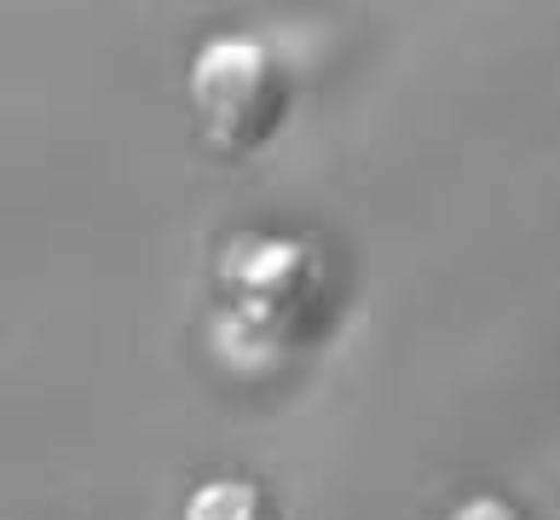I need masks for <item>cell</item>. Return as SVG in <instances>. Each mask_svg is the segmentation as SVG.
<instances>
[{
    "label": "cell",
    "instance_id": "obj_1",
    "mask_svg": "<svg viewBox=\"0 0 560 520\" xmlns=\"http://www.w3.org/2000/svg\"><path fill=\"white\" fill-rule=\"evenodd\" d=\"M191 111L220 151H260L289 116V70L255 35H214L191 58Z\"/></svg>",
    "mask_w": 560,
    "mask_h": 520
},
{
    "label": "cell",
    "instance_id": "obj_2",
    "mask_svg": "<svg viewBox=\"0 0 560 520\" xmlns=\"http://www.w3.org/2000/svg\"><path fill=\"white\" fill-rule=\"evenodd\" d=\"M179 520H283L272 492L243 481V474H220V481H202L191 497H185Z\"/></svg>",
    "mask_w": 560,
    "mask_h": 520
},
{
    "label": "cell",
    "instance_id": "obj_3",
    "mask_svg": "<svg viewBox=\"0 0 560 520\" xmlns=\"http://www.w3.org/2000/svg\"><path fill=\"white\" fill-rule=\"evenodd\" d=\"M445 520H532L526 509H514L509 497H491V492H480V497H468V504H456Z\"/></svg>",
    "mask_w": 560,
    "mask_h": 520
}]
</instances>
